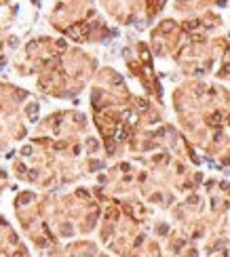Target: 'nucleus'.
I'll return each instance as SVG.
<instances>
[{"label": "nucleus", "mask_w": 230, "mask_h": 257, "mask_svg": "<svg viewBox=\"0 0 230 257\" xmlns=\"http://www.w3.org/2000/svg\"><path fill=\"white\" fill-rule=\"evenodd\" d=\"M32 198H34V194H23V196L19 198V202H30Z\"/></svg>", "instance_id": "7ed1b4c3"}, {"label": "nucleus", "mask_w": 230, "mask_h": 257, "mask_svg": "<svg viewBox=\"0 0 230 257\" xmlns=\"http://www.w3.org/2000/svg\"><path fill=\"white\" fill-rule=\"evenodd\" d=\"M21 152H23V154H25V156H28V154H32V148H30V146H25V148H23V150H21Z\"/></svg>", "instance_id": "20e7f679"}, {"label": "nucleus", "mask_w": 230, "mask_h": 257, "mask_svg": "<svg viewBox=\"0 0 230 257\" xmlns=\"http://www.w3.org/2000/svg\"><path fill=\"white\" fill-rule=\"evenodd\" d=\"M68 34H70V36H72L74 40L82 42V25H74V28H70V30H68Z\"/></svg>", "instance_id": "f257e3e1"}, {"label": "nucleus", "mask_w": 230, "mask_h": 257, "mask_svg": "<svg viewBox=\"0 0 230 257\" xmlns=\"http://www.w3.org/2000/svg\"><path fill=\"white\" fill-rule=\"evenodd\" d=\"M28 114H30V118H32V120H36V116H38V105H36V103L28 105Z\"/></svg>", "instance_id": "f03ea898"}]
</instances>
